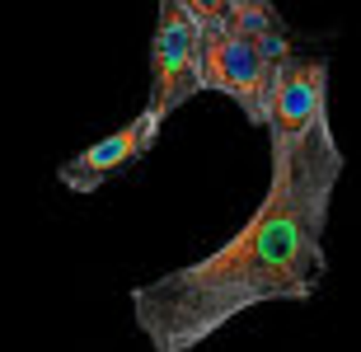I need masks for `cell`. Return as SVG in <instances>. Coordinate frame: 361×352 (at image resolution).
<instances>
[{"mask_svg": "<svg viewBox=\"0 0 361 352\" xmlns=\"http://www.w3.org/2000/svg\"><path fill=\"white\" fill-rule=\"evenodd\" d=\"M226 24L235 28L240 38L254 42L272 66H281V61L295 56L291 38H286V24H281V14H277L272 0H226Z\"/></svg>", "mask_w": 361, "mask_h": 352, "instance_id": "6", "label": "cell"}, {"mask_svg": "<svg viewBox=\"0 0 361 352\" xmlns=\"http://www.w3.org/2000/svg\"><path fill=\"white\" fill-rule=\"evenodd\" d=\"M343 164L329 122L291 146H268V193L254 217L207 258L132 286L150 352H192L258 305L314 296L329 268L324 231Z\"/></svg>", "mask_w": 361, "mask_h": 352, "instance_id": "1", "label": "cell"}, {"mask_svg": "<svg viewBox=\"0 0 361 352\" xmlns=\"http://www.w3.org/2000/svg\"><path fill=\"white\" fill-rule=\"evenodd\" d=\"M329 122V61L291 56L277 66L268 95V146H291Z\"/></svg>", "mask_w": 361, "mask_h": 352, "instance_id": "4", "label": "cell"}, {"mask_svg": "<svg viewBox=\"0 0 361 352\" xmlns=\"http://www.w3.org/2000/svg\"><path fill=\"white\" fill-rule=\"evenodd\" d=\"M197 95H202V24L178 0H160V24H155V42H150V109L164 122Z\"/></svg>", "mask_w": 361, "mask_h": 352, "instance_id": "3", "label": "cell"}, {"mask_svg": "<svg viewBox=\"0 0 361 352\" xmlns=\"http://www.w3.org/2000/svg\"><path fill=\"white\" fill-rule=\"evenodd\" d=\"M192 19H197L202 28H212V24H226V0H178Z\"/></svg>", "mask_w": 361, "mask_h": 352, "instance_id": "7", "label": "cell"}, {"mask_svg": "<svg viewBox=\"0 0 361 352\" xmlns=\"http://www.w3.org/2000/svg\"><path fill=\"white\" fill-rule=\"evenodd\" d=\"M155 136H160V118H155V109H146V113H136L127 127H118L113 136L94 141L75 160H66L56 169V178H61L71 193H99L113 174H122L127 164L141 160V155L155 146Z\"/></svg>", "mask_w": 361, "mask_h": 352, "instance_id": "5", "label": "cell"}, {"mask_svg": "<svg viewBox=\"0 0 361 352\" xmlns=\"http://www.w3.org/2000/svg\"><path fill=\"white\" fill-rule=\"evenodd\" d=\"M272 80H277V66L249 38H240L230 24L202 28V90H216V95L235 99L240 113L254 127L268 122Z\"/></svg>", "mask_w": 361, "mask_h": 352, "instance_id": "2", "label": "cell"}]
</instances>
